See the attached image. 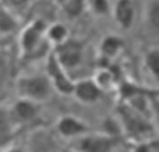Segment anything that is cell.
Segmentation results:
<instances>
[{
  "label": "cell",
  "mask_w": 159,
  "mask_h": 152,
  "mask_svg": "<svg viewBox=\"0 0 159 152\" xmlns=\"http://www.w3.org/2000/svg\"><path fill=\"white\" fill-rule=\"evenodd\" d=\"M48 21L45 18H34L20 31L18 46L25 60L34 61L35 59H46L52 50L45 39Z\"/></svg>",
  "instance_id": "obj_1"
},
{
  "label": "cell",
  "mask_w": 159,
  "mask_h": 152,
  "mask_svg": "<svg viewBox=\"0 0 159 152\" xmlns=\"http://www.w3.org/2000/svg\"><path fill=\"white\" fill-rule=\"evenodd\" d=\"M116 117L121 124L123 136L129 137L134 142L145 141V140H151L157 137L155 122L141 114L140 112L134 110L127 103L119 102L117 109H116Z\"/></svg>",
  "instance_id": "obj_2"
},
{
  "label": "cell",
  "mask_w": 159,
  "mask_h": 152,
  "mask_svg": "<svg viewBox=\"0 0 159 152\" xmlns=\"http://www.w3.org/2000/svg\"><path fill=\"white\" fill-rule=\"evenodd\" d=\"M16 91L21 99L42 103L52 96L53 88L45 74H28L17 78Z\"/></svg>",
  "instance_id": "obj_3"
},
{
  "label": "cell",
  "mask_w": 159,
  "mask_h": 152,
  "mask_svg": "<svg viewBox=\"0 0 159 152\" xmlns=\"http://www.w3.org/2000/svg\"><path fill=\"white\" fill-rule=\"evenodd\" d=\"M52 53L60 66L70 74V71L77 70L85 60V43L77 38H71L52 47Z\"/></svg>",
  "instance_id": "obj_4"
},
{
  "label": "cell",
  "mask_w": 159,
  "mask_h": 152,
  "mask_svg": "<svg viewBox=\"0 0 159 152\" xmlns=\"http://www.w3.org/2000/svg\"><path fill=\"white\" fill-rule=\"evenodd\" d=\"M124 39L116 34H107L102 36L96 49V69H109L113 63H116V59L123 52Z\"/></svg>",
  "instance_id": "obj_5"
},
{
  "label": "cell",
  "mask_w": 159,
  "mask_h": 152,
  "mask_svg": "<svg viewBox=\"0 0 159 152\" xmlns=\"http://www.w3.org/2000/svg\"><path fill=\"white\" fill-rule=\"evenodd\" d=\"M45 71H46V78L49 80L53 91L59 92L61 95H71L73 84L74 80L70 77V74L60 66L57 59L50 52L46 57V64H45Z\"/></svg>",
  "instance_id": "obj_6"
},
{
  "label": "cell",
  "mask_w": 159,
  "mask_h": 152,
  "mask_svg": "<svg viewBox=\"0 0 159 152\" xmlns=\"http://www.w3.org/2000/svg\"><path fill=\"white\" fill-rule=\"evenodd\" d=\"M117 140L99 133H87L85 136L74 140V152H113Z\"/></svg>",
  "instance_id": "obj_7"
},
{
  "label": "cell",
  "mask_w": 159,
  "mask_h": 152,
  "mask_svg": "<svg viewBox=\"0 0 159 152\" xmlns=\"http://www.w3.org/2000/svg\"><path fill=\"white\" fill-rule=\"evenodd\" d=\"M55 130L60 138L64 140H77L80 137L89 133V127L84 120L78 119L74 114H63L57 119Z\"/></svg>",
  "instance_id": "obj_8"
},
{
  "label": "cell",
  "mask_w": 159,
  "mask_h": 152,
  "mask_svg": "<svg viewBox=\"0 0 159 152\" xmlns=\"http://www.w3.org/2000/svg\"><path fill=\"white\" fill-rule=\"evenodd\" d=\"M103 95H105V92L96 85L95 81L92 80V77L81 78V80L74 81V84H73L71 96L77 102L82 103V105L98 103L103 98Z\"/></svg>",
  "instance_id": "obj_9"
},
{
  "label": "cell",
  "mask_w": 159,
  "mask_h": 152,
  "mask_svg": "<svg viewBox=\"0 0 159 152\" xmlns=\"http://www.w3.org/2000/svg\"><path fill=\"white\" fill-rule=\"evenodd\" d=\"M7 109H8V113H10L14 126L18 127V126L30 123L35 119L39 112V103L17 98Z\"/></svg>",
  "instance_id": "obj_10"
},
{
  "label": "cell",
  "mask_w": 159,
  "mask_h": 152,
  "mask_svg": "<svg viewBox=\"0 0 159 152\" xmlns=\"http://www.w3.org/2000/svg\"><path fill=\"white\" fill-rule=\"evenodd\" d=\"M110 14L121 29L129 31L134 25L137 14L134 0H115V3H112Z\"/></svg>",
  "instance_id": "obj_11"
},
{
  "label": "cell",
  "mask_w": 159,
  "mask_h": 152,
  "mask_svg": "<svg viewBox=\"0 0 159 152\" xmlns=\"http://www.w3.org/2000/svg\"><path fill=\"white\" fill-rule=\"evenodd\" d=\"M69 38H70V31L66 24L56 21V22H52V24L48 25L46 34H45V39H46V42L52 47L63 43V42Z\"/></svg>",
  "instance_id": "obj_12"
},
{
  "label": "cell",
  "mask_w": 159,
  "mask_h": 152,
  "mask_svg": "<svg viewBox=\"0 0 159 152\" xmlns=\"http://www.w3.org/2000/svg\"><path fill=\"white\" fill-rule=\"evenodd\" d=\"M20 28L17 14L0 3V35H10Z\"/></svg>",
  "instance_id": "obj_13"
},
{
  "label": "cell",
  "mask_w": 159,
  "mask_h": 152,
  "mask_svg": "<svg viewBox=\"0 0 159 152\" xmlns=\"http://www.w3.org/2000/svg\"><path fill=\"white\" fill-rule=\"evenodd\" d=\"M143 64L145 71L157 81L159 78V49L157 46L147 49L143 57Z\"/></svg>",
  "instance_id": "obj_14"
},
{
  "label": "cell",
  "mask_w": 159,
  "mask_h": 152,
  "mask_svg": "<svg viewBox=\"0 0 159 152\" xmlns=\"http://www.w3.org/2000/svg\"><path fill=\"white\" fill-rule=\"evenodd\" d=\"M145 24L154 34L159 32V0H148L144 10Z\"/></svg>",
  "instance_id": "obj_15"
},
{
  "label": "cell",
  "mask_w": 159,
  "mask_h": 152,
  "mask_svg": "<svg viewBox=\"0 0 159 152\" xmlns=\"http://www.w3.org/2000/svg\"><path fill=\"white\" fill-rule=\"evenodd\" d=\"M102 134L110 137V138L119 140L120 137H123V128L119 122V119L115 116H106L102 120Z\"/></svg>",
  "instance_id": "obj_16"
},
{
  "label": "cell",
  "mask_w": 159,
  "mask_h": 152,
  "mask_svg": "<svg viewBox=\"0 0 159 152\" xmlns=\"http://www.w3.org/2000/svg\"><path fill=\"white\" fill-rule=\"evenodd\" d=\"M16 128L17 127L14 126L13 120H11L8 109L0 106V144H2L4 140L10 138Z\"/></svg>",
  "instance_id": "obj_17"
},
{
  "label": "cell",
  "mask_w": 159,
  "mask_h": 152,
  "mask_svg": "<svg viewBox=\"0 0 159 152\" xmlns=\"http://www.w3.org/2000/svg\"><path fill=\"white\" fill-rule=\"evenodd\" d=\"M85 10H88L95 17H106L112 11V2L110 0H87Z\"/></svg>",
  "instance_id": "obj_18"
},
{
  "label": "cell",
  "mask_w": 159,
  "mask_h": 152,
  "mask_svg": "<svg viewBox=\"0 0 159 152\" xmlns=\"http://www.w3.org/2000/svg\"><path fill=\"white\" fill-rule=\"evenodd\" d=\"M85 3L87 0H61L60 7L66 16L71 18H77L85 11Z\"/></svg>",
  "instance_id": "obj_19"
},
{
  "label": "cell",
  "mask_w": 159,
  "mask_h": 152,
  "mask_svg": "<svg viewBox=\"0 0 159 152\" xmlns=\"http://www.w3.org/2000/svg\"><path fill=\"white\" fill-rule=\"evenodd\" d=\"M32 142H35L34 150H36L38 152H46L53 148L52 137L46 133H35V136H34V138H32Z\"/></svg>",
  "instance_id": "obj_20"
},
{
  "label": "cell",
  "mask_w": 159,
  "mask_h": 152,
  "mask_svg": "<svg viewBox=\"0 0 159 152\" xmlns=\"http://www.w3.org/2000/svg\"><path fill=\"white\" fill-rule=\"evenodd\" d=\"M130 152H159V142L158 138H151L145 140V141L134 142V145L131 147Z\"/></svg>",
  "instance_id": "obj_21"
},
{
  "label": "cell",
  "mask_w": 159,
  "mask_h": 152,
  "mask_svg": "<svg viewBox=\"0 0 159 152\" xmlns=\"http://www.w3.org/2000/svg\"><path fill=\"white\" fill-rule=\"evenodd\" d=\"M31 0H0L2 4H4L6 7H8L11 11L16 13V10H22L30 4Z\"/></svg>",
  "instance_id": "obj_22"
},
{
  "label": "cell",
  "mask_w": 159,
  "mask_h": 152,
  "mask_svg": "<svg viewBox=\"0 0 159 152\" xmlns=\"http://www.w3.org/2000/svg\"><path fill=\"white\" fill-rule=\"evenodd\" d=\"M2 152H25L22 150L21 147H16V145H13V147H8V148H4Z\"/></svg>",
  "instance_id": "obj_23"
},
{
  "label": "cell",
  "mask_w": 159,
  "mask_h": 152,
  "mask_svg": "<svg viewBox=\"0 0 159 152\" xmlns=\"http://www.w3.org/2000/svg\"><path fill=\"white\" fill-rule=\"evenodd\" d=\"M61 152H67V151H61Z\"/></svg>",
  "instance_id": "obj_24"
},
{
  "label": "cell",
  "mask_w": 159,
  "mask_h": 152,
  "mask_svg": "<svg viewBox=\"0 0 159 152\" xmlns=\"http://www.w3.org/2000/svg\"><path fill=\"white\" fill-rule=\"evenodd\" d=\"M69 152H74V151H69Z\"/></svg>",
  "instance_id": "obj_25"
}]
</instances>
